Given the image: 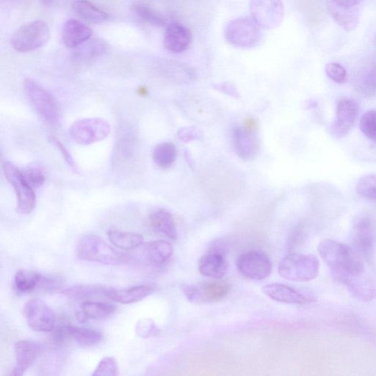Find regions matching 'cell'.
I'll use <instances>...</instances> for the list:
<instances>
[{
	"mask_svg": "<svg viewBox=\"0 0 376 376\" xmlns=\"http://www.w3.org/2000/svg\"><path fill=\"white\" fill-rule=\"evenodd\" d=\"M318 252L333 278L342 284L366 272L363 258L345 243L326 239L320 243Z\"/></svg>",
	"mask_w": 376,
	"mask_h": 376,
	"instance_id": "obj_1",
	"label": "cell"
},
{
	"mask_svg": "<svg viewBox=\"0 0 376 376\" xmlns=\"http://www.w3.org/2000/svg\"><path fill=\"white\" fill-rule=\"evenodd\" d=\"M77 257L84 261L116 265L126 262L127 254L110 247L101 237L94 235L83 236L77 242Z\"/></svg>",
	"mask_w": 376,
	"mask_h": 376,
	"instance_id": "obj_2",
	"label": "cell"
},
{
	"mask_svg": "<svg viewBox=\"0 0 376 376\" xmlns=\"http://www.w3.org/2000/svg\"><path fill=\"white\" fill-rule=\"evenodd\" d=\"M278 271L286 280L307 282L317 278L320 261L313 254L292 253L280 261Z\"/></svg>",
	"mask_w": 376,
	"mask_h": 376,
	"instance_id": "obj_3",
	"label": "cell"
},
{
	"mask_svg": "<svg viewBox=\"0 0 376 376\" xmlns=\"http://www.w3.org/2000/svg\"><path fill=\"white\" fill-rule=\"evenodd\" d=\"M24 87L29 101L43 121L52 127L58 126L60 121L59 107L52 95L32 79L25 81Z\"/></svg>",
	"mask_w": 376,
	"mask_h": 376,
	"instance_id": "obj_4",
	"label": "cell"
},
{
	"mask_svg": "<svg viewBox=\"0 0 376 376\" xmlns=\"http://www.w3.org/2000/svg\"><path fill=\"white\" fill-rule=\"evenodd\" d=\"M50 29L45 21L37 20L20 27L11 38V46L20 52L36 50L49 41Z\"/></svg>",
	"mask_w": 376,
	"mask_h": 376,
	"instance_id": "obj_5",
	"label": "cell"
},
{
	"mask_svg": "<svg viewBox=\"0 0 376 376\" xmlns=\"http://www.w3.org/2000/svg\"><path fill=\"white\" fill-rule=\"evenodd\" d=\"M109 124L101 118H87L75 121L70 128L72 139L80 145L87 146L102 141L110 134Z\"/></svg>",
	"mask_w": 376,
	"mask_h": 376,
	"instance_id": "obj_6",
	"label": "cell"
},
{
	"mask_svg": "<svg viewBox=\"0 0 376 376\" xmlns=\"http://www.w3.org/2000/svg\"><path fill=\"white\" fill-rule=\"evenodd\" d=\"M260 27L252 17H241L232 20L226 28L225 38L232 46L250 48L260 39Z\"/></svg>",
	"mask_w": 376,
	"mask_h": 376,
	"instance_id": "obj_7",
	"label": "cell"
},
{
	"mask_svg": "<svg viewBox=\"0 0 376 376\" xmlns=\"http://www.w3.org/2000/svg\"><path fill=\"white\" fill-rule=\"evenodd\" d=\"M61 281L36 271L19 270L15 275L14 286L19 294L52 293L61 289Z\"/></svg>",
	"mask_w": 376,
	"mask_h": 376,
	"instance_id": "obj_8",
	"label": "cell"
},
{
	"mask_svg": "<svg viewBox=\"0 0 376 376\" xmlns=\"http://www.w3.org/2000/svg\"><path fill=\"white\" fill-rule=\"evenodd\" d=\"M3 171L8 182L14 187L17 198L18 209L22 214H29L34 209L36 197L33 187L14 164L5 162Z\"/></svg>",
	"mask_w": 376,
	"mask_h": 376,
	"instance_id": "obj_9",
	"label": "cell"
},
{
	"mask_svg": "<svg viewBox=\"0 0 376 376\" xmlns=\"http://www.w3.org/2000/svg\"><path fill=\"white\" fill-rule=\"evenodd\" d=\"M237 269L246 278L252 280H263L272 272V262L269 257L261 251H249L242 253L238 258Z\"/></svg>",
	"mask_w": 376,
	"mask_h": 376,
	"instance_id": "obj_10",
	"label": "cell"
},
{
	"mask_svg": "<svg viewBox=\"0 0 376 376\" xmlns=\"http://www.w3.org/2000/svg\"><path fill=\"white\" fill-rule=\"evenodd\" d=\"M250 11L258 25L268 30L278 28L284 16L282 0H251Z\"/></svg>",
	"mask_w": 376,
	"mask_h": 376,
	"instance_id": "obj_11",
	"label": "cell"
},
{
	"mask_svg": "<svg viewBox=\"0 0 376 376\" xmlns=\"http://www.w3.org/2000/svg\"><path fill=\"white\" fill-rule=\"evenodd\" d=\"M182 290L192 303H215L224 300L231 291V286L224 282H210L198 285L185 284Z\"/></svg>",
	"mask_w": 376,
	"mask_h": 376,
	"instance_id": "obj_12",
	"label": "cell"
},
{
	"mask_svg": "<svg viewBox=\"0 0 376 376\" xmlns=\"http://www.w3.org/2000/svg\"><path fill=\"white\" fill-rule=\"evenodd\" d=\"M24 315L29 327L39 333H50L56 324L52 309L39 298H32L25 304Z\"/></svg>",
	"mask_w": 376,
	"mask_h": 376,
	"instance_id": "obj_13",
	"label": "cell"
},
{
	"mask_svg": "<svg viewBox=\"0 0 376 376\" xmlns=\"http://www.w3.org/2000/svg\"><path fill=\"white\" fill-rule=\"evenodd\" d=\"M359 113L358 103L351 98H342L337 105L336 117L330 128L331 136L336 138L346 137L351 131Z\"/></svg>",
	"mask_w": 376,
	"mask_h": 376,
	"instance_id": "obj_14",
	"label": "cell"
},
{
	"mask_svg": "<svg viewBox=\"0 0 376 376\" xmlns=\"http://www.w3.org/2000/svg\"><path fill=\"white\" fill-rule=\"evenodd\" d=\"M375 228L371 219L359 218L353 229V249L367 260L372 259L375 247Z\"/></svg>",
	"mask_w": 376,
	"mask_h": 376,
	"instance_id": "obj_15",
	"label": "cell"
},
{
	"mask_svg": "<svg viewBox=\"0 0 376 376\" xmlns=\"http://www.w3.org/2000/svg\"><path fill=\"white\" fill-rule=\"evenodd\" d=\"M258 131V129L250 128L246 125L234 129L235 151L242 160L248 161L257 156L260 147Z\"/></svg>",
	"mask_w": 376,
	"mask_h": 376,
	"instance_id": "obj_16",
	"label": "cell"
},
{
	"mask_svg": "<svg viewBox=\"0 0 376 376\" xmlns=\"http://www.w3.org/2000/svg\"><path fill=\"white\" fill-rule=\"evenodd\" d=\"M228 269L225 251L219 245L209 249L198 261V271L207 278L216 280L223 278Z\"/></svg>",
	"mask_w": 376,
	"mask_h": 376,
	"instance_id": "obj_17",
	"label": "cell"
},
{
	"mask_svg": "<svg viewBox=\"0 0 376 376\" xmlns=\"http://www.w3.org/2000/svg\"><path fill=\"white\" fill-rule=\"evenodd\" d=\"M16 363L10 375L20 376L32 366L41 352V346L37 342L21 340L14 346Z\"/></svg>",
	"mask_w": 376,
	"mask_h": 376,
	"instance_id": "obj_18",
	"label": "cell"
},
{
	"mask_svg": "<svg viewBox=\"0 0 376 376\" xmlns=\"http://www.w3.org/2000/svg\"><path fill=\"white\" fill-rule=\"evenodd\" d=\"M192 33L186 26L174 23L168 26L165 32L164 47L173 53H182L190 47Z\"/></svg>",
	"mask_w": 376,
	"mask_h": 376,
	"instance_id": "obj_19",
	"label": "cell"
},
{
	"mask_svg": "<svg viewBox=\"0 0 376 376\" xmlns=\"http://www.w3.org/2000/svg\"><path fill=\"white\" fill-rule=\"evenodd\" d=\"M93 35L92 29L77 19H70L65 22L62 30V39L65 45L70 48H76Z\"/></svg>",
	"mask_w": 376,
	"mask_h": 376,
	"instance_id": "obj_20",
	"label": "cell"
},
{
	"mask_svg": "<svg viewBox=\"0 0 376 376\" xmlns=\"http://www.w3.org/2000/svg\"><path fill=\"white\" fill-rule=\"evenodd\" d=\"M154 292V287L149 285H138L129 289H115L107 287L106 297L123 304H130L137 303L145 300Z\"/></svg>",
	"mask_w": 376,
	"mask_h": 376,
	"instance_id": "obj_21",
	"label": "cell"
},
{
	"mask_svg": "<svg viewBox=\"0 0 376 376\" xmlns=\"http://www.w3.org/2000/svg\"><path fill=\"white\" fill-rule=\"evenodd\" d=\"M326 6L331 17L341 28L350 32L357 28L359 22L358 6H342L331 2L329 0H328Z\"/></svg>",
	"mask_w": 376,
	"mask_h": 376,
	"instance_id": "obj_22",
	"label": "cell"
},
{
	"mask_svg": "<svg viewBox=\"0 0 376 376\" xmlns=\"http://www.w3.org/2000/svg\"><path fill=\"white\" fill-rule=\"evenodd\" d=\"M345 284L349 293L359 301L369 302L376 297V282L367 272L352 278Z\"/></svg>",
	"mask_w": 376,
	"mask_h": 376,
	"instance_id": "obj_23",
	"label": "cell"
},
{
	"mask_svg": "<svg viewBox=\"0 0 376 376\" xmlns=\"http://www.w3.org/2000/svg\"><path fill=\"white\" fill-rule=\"evenodd\" d=\"M262 290L275 302L290 304H304L308 302L307 297L302 293L283 284H267L262 286Z\"/></svg>",
	"mask_w": 376,
	"mask_h": 376,
	"instance_id": "obj_24",
	"label": "cell"
},
{
	"mask_svg": "<svg viewBox=\"0 0 376 376\" xmlns=\"http://www.w3.org/2000/svg\"><path fill=\"white\" fill-rule=\"evenodd\" d=\"M173 247L170 242L164 240L151 241L141 249V256L154 267H160L172 256Z\"/></svg>",
	"mask_w": 376,
	"mask_h": 376,
	"instance_id": "obj_25",
	"label": "cell"
},
{
	"mask_svg": "<svg viewBox=\"0 0 376 376\" xmlns=\"http://www.w3.org/2000/svg\"><path fill=\"white\" fill-rule=\"evenodd\" d=\"M107 237L114 247L127 251L134 250L140 247L145 241V238L140 234L114 229L108 230Z\"/></svg>",
	"mask_w": 376,
	"mask_h": 376,
	"instance_id": "obj_26",
	"label": "cell"
},
{
	"mask_svg": "<svg viewBox=\"0 0 376 376\" xmlns=\"http://www.w3.org/2000/svg\"><path fill=\"white\" fill-rule=\"evenodd\" d=\"M70 337L83 347L96 346L104 339V335L94 328L67 325Z\"/></svg>",
	"mask_w": 376,
	"mask_h": 376,
	"instance_id": "obj_27",
	"label": "cell"
},
{
	"mask_svg": "<svg viewBox=\"0 0 376 376\" xmlns=\"http://www.w3.org/2000/svg\"><path fill=\"white\" fill-rule=\"evenodd\" d=\"M107 286L96 284H81L67 287L63 289L61 293L74 300H92L97 297H106Z\"/></svg>",
	"mask_w": 376,
	"mask_h": 376,
	"instance_id": "obj_28",
	"label": "cell"
},
{
	"mask_svg": "<svg viewBox=\"0 0 376 376\" xmlns=\"http://www.w3.org/2000/svg\"><path fill=\"white\" fill-rule=\"evenodd\" d=\"M150 222L152 227L172 240L178 238L174 220L171 213L165 210L160 209L150 216Z\"/></svg>",
	"mask_w": 376,
	"mask_h": 376,
	"instance_id": "obj_29",
	"label": "cell"
},
{
	"mask_svg": "<svg viewBox=\"0 0 376 376\" xmlns=\"http://www.w3.org/2000/svg\"><path fill=\"white\" fill-rule=\"evenodd\" d=\"M75 13L86 21L101 24L105 21L108 15L87 0H75L72 4Z\"/></svg>",
	"mask_w": 376,
	"mask_h": 376,
	"instance_id": "obj_30",
	"label": "cell"
},
{
	"mask_svg": "<svg viewBox=\"0 0 376 376\" xmlns=\"http://www.w3.org/2000/svg\"><path fill=\"white\" fill-rule=\"evenodd\" d=\"M74 52V58L79 61H88L101 57L107 49V44L99 39H90L83 43Z\"/></svg>",
	"mask_w": 376,
	"mask_h": 376,
	"instance_id": "obj_31",
	"label": "cell"
},
{
	"mask_svg": "<svg viewBox=\"0 0 376 376\" xmlns=\"http://www.w3.org/2000/svg\"><path fill=\"white\" fill-rule=\"evenodd\" d=\"M178 156V150L174 143L164 142L160 143L153 152V160L159 167L167 169L173 165Z\"/></svg>",
	"mask_w": 376,
	"mask_h": 376,
	"instance_id": "obj_32",
	"label": "cell"
},
{
	"mask_svg": "<svg viewBox=\"0 0 376 376\" xmlns=\"http://www.w3.org/2000/svg\"><path fill=\"white\" fill-rule=\"evenodd\" d=\"M116 306L112 304L98 302H85L82 304V311L88 319H104L112 315L116 311Z\"/></svg>",
	"mask_w": 376,
	"mask_h": 376,
	"instance_id": "obj_33",
	"label": "cell"
},
{
	"mask_svg": "<svg viewBox=\"0 0 376 376\" xmlns=\"http://www.w3.org/2000/svg\"><path fill=\"white\" fill-rule=\"evenodd\" d=\"M132 10L139 18L152 25L156 27L167 25V19L148 5L140 3H136L132 6Z\"/></svg>",
	"mask_w": 376,
	"mask_h": 376,
	"instance_id": "obj_34",
	"label": "cell"
},
{
	"mask_svg": "<svg viewBox=\"0 0 376 376\" xmlns=\"http://www.w3.org/2000/svg\"><path fill=\"white\" fill-rule=\"evenodd\" d=\"M357 194L370 201H376V174L362 176L357 184Z\"/></svg>",
	"mask_w": 376,
	"mask_h": 376,
	"instance_id": "obj_35",
	"label": "cell"
},
{
	"mask_svg": "<svg viewBox=\"0 0 376 376\" xmlns=\"http://www.w3.org/2000/svg\"><path fill=\"white\" fill-rule=\"evenodd\" d=\"M359 128L364 136L376 142V109L368 110L362 116Z\"/></svg>",
	"mask_w": 376,
	"mask_h": 376,
	"instance_id": "obj_36",
	"label": "cell"
},
{
	"mask_svg": "<svg viewBox=\"0 0 376 376\" xmlns=\"http://www.w3.org/2000/svg\"><path fill=\"white\" fill-rule=\"evenodd\" d=\"M118 375L117 362L115 358L110 357L103 358L92 373L93 376H116Z\"/></svg>",
	"mask_w": 376,
	"mask_h": 376,
	"instance_id": "obj_37",
	"label": "cell"
},
{
	"mask_svg": "<svg viewBox=\"0 0 376 376\" xmlns=\"http://www.w3.org/2000/svg\"><path fill=\"white\" fill-rule=\"evenodd\" d=\"M26 181L33 187H39L46 181L43 170L37 167H30L21 171Z\"/></svg>",
	"mask_w": 376,
	"mask_h": 376,
	"instance_id": "obj_38",
	"label": "cell"
},
{
	"mask_svg": "<svg viewBox=\"0 0 376 376\" xmlns=\"http://www.w3.org/2000/svg\"><path fill=\"white\" fill-rule=\"evenodd\" d=\"M136 334L142 338H149L157 336L160 330L149 318H143L139 320L136 328Z\"/></svg>",
	"mask_w": 376,
	"mask_h": 376,
	"instance_id": "obj_39",
	"label": "cell"
},
{
	"mask_svg": "<svg viewBox=\"0 0 376 376\" xmlns=\"http://www.w3.org/2000/svg\"><path fill=\"white\" fill-rule=\"evenodd\" d=\"M326 73L329 79L338 84L347 81V72L342 65L337 63H329L326 65Z\"/></svg>",
	"mask_w": 376,
	"mask_h": 376,
	"instance_id": "obj_40",
	"label": "cell"
},
{
	"mask_svg": "<svg viewBox=\"0 0 376 376\" xmlns=\"http://www.w3.org/2000/svg\"><path fill=\"white\" fill-rule=\"evenodd\" d=\"M50 140L53 145L56 147L61 152L64 160L66 163H68L72 169L75 172H79V168H77L75 161L74 160L68 150L64 147L62 143L58 139H56V138L51 137Z\"/></svg>",
	"mask_w": 376,
	"mask_h": 376,
	"instance_id": "obj_41",
	"label": "cell"
},
{
	"mask_svg": "<svg viewBox=\"0 0 376 376\" xmlns=\"http://www.w3.org/2000/svg\"><path fill=\"white\" fill-rule=\"evenodd\" d=\"M179 138L183 142H190L201 137V132L194 127H185L178 132Z\"/></svg>",
	"mask_w": 376,
	"mask_h": 376,
	"instance_id": "obj_42",
	"label": "cell"
},
{
	"mask_svg": "<svg viewBox=\"0 0 376 376\" xmlns=\"http://www.w3.org/2000/svg\"><path fill=\"white\" fill-rule=\"evenodd\" d=\"M215 88L216 90L225 93L231 96L238 97V93L235 85L229 83H224L219 85H216Z\"/></svg>",
	"mask_w": 376,
	"mask_h": 376,
	"instance_id": "obj_43",
	"label": "cell"
},
{
	"mask_svg": "<svg viewBox=\"0 0 376 376\" xmlns=\"http://www.w3.org/2000/svg\"><path fill=\"white\" fill-rule=\"evenodd\" d=\"M337 5L348 7L359 6L364 0H329Z\"/></svg>",
	"mask_w": 376,
	"mask_h": 376,
	"instance_id": "obj_44",
	"label": "cell"
},
{
	"mask_svg": "<svg viewBox=\"0 0 376 376\" xmlns=\"http://www.w3.org/2000/svg\"><path fill=\"white\" fill-rule=\"evenodd\" d=\"M77 320L81 324H84L87 322L88 319L83 311L79 312L76 313Z\"/></svg>",
	"mask_w": 376,
	"mask_h": 376,
	"instance_id": "obj_45",
	"label": "cell"
},
{
	"mask_svg": "<svg viewBox=\"0 0 376 376\" xmlns=\"http://www.w3.org/2000/svg\"><path fill=\"white\" fill-rule=\"evenodd\" d=\"M41 1L44 6H50L53 3L54 0H41Z\"/></svg>",
	"mask_w": 376,
	"mask_h": 376,
	"instance_id": "obj_46",
	"label": "cell"
},
{
	"mask_svg": "<svg viewBox=\"0 0 376 376\" xmlns=\"http://www.w3.org/2000/svg\"><path fill=\"white\" fill-rule=\"evenodd\" d=\"M7 2L13 3H19L24 2L25 0H6Z\"/></svg>",
	"mask_w": 376,
	"mask_h": 376,
	"instance_id": "obj_47",
	"label": "cell"
}]
</instances>
